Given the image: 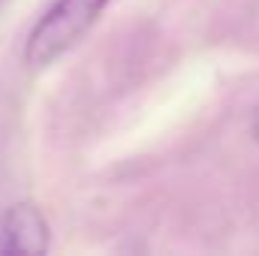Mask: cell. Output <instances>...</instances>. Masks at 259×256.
<instances>
[{
  "mask_svg": "<svg viewBox=\"0 0 259 256\" xmlns=\"http://www.w3.org/2000/svg\"><path fill=\"white\" fill-rule=\"evenodd\" d=\"M112 0H58L27 33L24 42V64L30 69L55 64L61 55H66L100 18V12Z\"/></svg>",
  "mask_w": 259,
  "mask_h": 256,
  "instance_id": "1",
  "label": "cell"
},
{
  "mask_svg": "<svg viewBox=\"0 0 259 256\" xmlns=\"http://www.w3.org/2000/svg\"><path fill=\"white\" fill-rule=\"evenodd\" d=\"M52 244L49 223L36 205L18 202L0 217V253L6 256H42Z\"/></svg>",
  "mask_w": 259,
  "mask_h": 256,
  "instance_id": "2",
  "label": "cell"
},
{
  "mask_svg": "<svg viewBox=\"0 0 259 256\" xmlns=\"http://www.w3.org/2000/svg\"><path fill=\"white\" fill-rule=\"evenodd\" d=\"M253 142H256V145H259V115H256V118H253Z\"/></svg>",
  "mask_w": 259,
  "mask_h": 256,
  "instance_id": "3",
  "label": "cell"
}]
</instances>
